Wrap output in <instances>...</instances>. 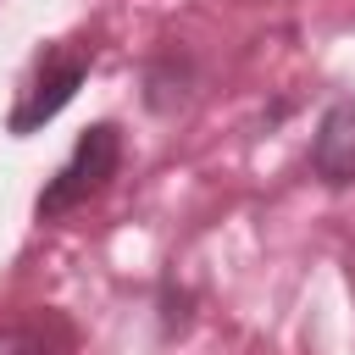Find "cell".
Wrapping results in <instances>:
<instances>
[{"label":"cell","mask_w":355,"mask_h":355,"mask_svg":"<svg viewBox=\"0 0 355 355\" xmlns=\"http://www.w3.org/2000/svg\"><path fill=\"white\" fill-rule=\"evenodd\" d=\"M116 161H122V133H116L111 122L83 128V133H78V144H72V155L61 161V172H55V178L39 189V200H33L39 222H50V216H61V211L83 205L89 194H100V189L116 178Z\"/></svg>","instance_id":"6da1fadb"},{"label":"cell","mask_w":355,"mask_h":355,"mask_svg":"<svg viewBox=\"0 0 355 355\" xmlns=\"http://www.w3.org/2000/svg\"><path fill=\"white\" fill-rule=\"evenodd\" d=\"M311 166L327 189H349L355 183V100H333L316 122L311 139Z\"/></svg>","instance_id":"3957f363"},{"label":"cell","mask_w":355,"mask_h":355,"mask_svg":"<svg viewBox=\"0 0 355 355\" xmlns=\"http://www.w3.org/2000/svg\"><path fill=\"white\" fill-rule=\"evenodd\" d=\"M89 61H94V50H89V44H50V50L33 61V72H28L22 94H17L11 133H17V139H28L33 128H44V122H50V116L78 94V83L89 78Z\"/></svg>","instance_id":"7a4b0ae2"},{"label":"cell","mask_w":355,"mask_h":355,"mask_svg":"<svg viewBox=\"0 0 355 355\" xmlns=\"http://www.w3.org/2000/svg\"><path fill=\"white\" fill-rule=\"evenodd\" d=\"M0 355H72V327L55 311H33L0 327Z\"/></svg>","instance_id":"277c9868"}]
</instances>
